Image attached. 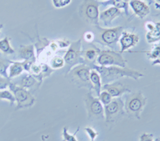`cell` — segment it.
<instances>
[{
	"mask_svg": "<svg viewBox=\"0 0 160 141\" xmlns=\"http://www.w3.org/2000/svg\"><path fill=\"white\" fill-rule=\"evenodd\" d=\"M154 26H155V23H152V22H148V23L146 24V28H147V29L148 30V31H149L153 29Z\"/></svg>",
	"mask_w": 160,
	"mask_h": 141,
	"instance_id": "obj_35",
	"label": "cell"
},
{
	"mask_svg": "<svg viewBox=\"0 0 160 141\" xmlns=\"http://www.w3.org/2000/svg\"><path fill=\"white\" fill-rule=\"evenodd\" d=\"M146 38L148 43H155L160 41V22L155 23L153 29L148 32Z\"/></svg>",
	"mask_w": 160,
	"mask_h": 141,
	"instance_id": "obj_19",
	"label": "cell"
},
{
	"mask_svg": "<svg viewBox=\"0 0 160 141\" xmlns=\"http://www.w3.org/2000/svg\"><path fill=\"white\" fill-rule=\"evenodd\" d=\"M99 5L100 2L97 0H83L80 6V16L88 23L98 26L100 14Z\"/></svg>",
	"mask_w": 160,
	"mask_h": 141,
	"instance_id": "obj_4",
	"label": "cell"
},
{
	"mask_svg": "<svg viewBox=\"0 0 160 141\" xmlns=\"http://www.w3.org/2000/svg\"><path fill=\"white\" fill-rule=\"evenodd\" d=\"M84 38H85L86 41L91 42V41H93L94 38H95V35H93L91 32H86L85 35H84Z\"/></svg>",
	"mask_w": 160,
	"mask_h": 141,
	"instance_id": "obj_34",
	"label": "cell"
},
{
	"mask_svg": "<svg viewBox=\"0 0 160 141\" xmlns=\"http://www.w3.org/2000/svg\"><path fill=\"white\" fill-rule=\"evenodd\" d=\"M122 11L118 8L113 7H110L109 9L106 10L99 14V20H101L103 22L104 26H108L111 23L113 20L117 17L122 15Z\"/></svg>",
	"mask_w": 160,
	"mask_h": 141,
	"instance_id": "obj_14",
	"label": "cell"
},
{
	"mask_svg": "<svg viewBox=\"0 0 160 141\" xmlns=\"http://www.w3.org/2000/svg\"><path fill=\"white\" fill-rule=\"evenodd\" d=\"M50 66H51V69H62V67L65 66V61H64L63 58L55 56L51 60V62H50Z\"/></svg>",
	"mask_w": 160,
	"mask_h": 141,
	"instance_id": "obj_24",
	"label": "cell"
},
{
	"mask_svg": "<svg viewBox=\"0 0 160 141\" xmlns=\"http://www.w3.org/2000/svg\"><path fill=\"white\" fill-rule=\"evenodd\" d=\"M11 84V81L9 78H6L0 76V90L7 89Z\"/></svg>",
	"mask_w": 160,
	"mask_h": 141,
	"instance_id": "obj_30",
	"label": "cell"
},
{
	"mask_svg": "<svg viewBox=\"0 0 160 141\" xmlns=\"http://www.w3.org/2000/svg\"><path fill=\"white\" fill-rule=\"evenodd\" d=\"M96 62L100 66L127 67V61L122 57V53L108 49L99 51Z\"/></svg>",
	"mask_w": 160,
	"mask_h": 141,
	"instance_id": "obj_6",
	"label": "cell"
},
{
	"mask_svg": "<svg viewBox=\"0 0 160 141\" xmlns=\"http://www.w3.org/2000/svg\"><path fill=\"white\" fill-rule=\"evenodd\" d=\"M98 99H99L100 101H101V103L104 105H107L109 103H111V101L113 100L112 96H111L109 92H107V91L105 90L101 91V92H100V94L98 95Z\"/></svg>",
	"mask_w": 160,
	"mask_h": 141,
	"instance_id": "obj_27",
	"label": "cell"
},
{
	"mask_svg": "<svg viewBox=\"0 0 160 141\" xmlns=\"http://www.w3.org/2000/svg\"><path fill=\"white\" fill-rule=\"evenodd\" d=\"M8 71H9V73H8L9 79L19 76L24 71L23 62H12L11 61V64L10 65L9 69H8Z\"/></svg>",
	"mask_w": 160,
	"mask_h": 141,
	"instance_id": "obj_18",
	"label": "cell"
},
{
	"mask_svg": "<svg viewBox=\"0 0 160 141\" xmlns=\"http://www.w3.org/2000/svg\"></svg>",
	"mask_w": 160,
	"mask_h": 141,
	"instance_id": "obj_41",
	"label": "cell"
},
{
	"mask_svg": "<svg viewBox=\"0 0 160 141\" xmlns=\"http://www.w3.org/2000/svg\"><path fill=\"white\" fill-rule=\"evenodd\" d=\"M10 90L12 92L17 102L16 109L19 110L21 109L29 108L32 106L35 102V98L28 89L22 87L17 85L16 84L11 82L9 85Z\"/></svg>",
	"mask_w": 160,
	"mask_h": 141,
	"instance_id": "obj_7",
	"label": "cell"
},
{
	"mask_svg": "<svg viewBox=\"0 0 160 141\" xmlns=\"http://www.w3.org/2000/svg\"><path fill=\"white\" fill-rule=\"evenodd\" d=\"M0 100H7L10 102L11 105H14L15 102V98L14 94L12 93L11 91L4 89L2 91H0Z\"/></svg>",
	"mask_w": 160,
	"mask_h": 141,
	"instance_id": "obj_25",
	"label": "cell"
},
{
	"mask_svg": "<svg viewBox=\"0 0 160 141\" xmlns=\"http://www.w3.org/2000/svg\"><path fill=\"white\" fill-rule=\"evenodd\" d=\"M84 130L87 132V133L88 134V136L91 138V141H94L95 139V138L98 136V132L95 130V129H91L90 127H86Z\"/></svg>",
	"mask_w": 160,
	"mask_h": 141,
	"instance_id": "obj_31",
	"label": "cell"
},
{
	"mask_svg": "<svg viewBox=\"0 0 160 141\" xmlns=\"http://www.w3.org/2000/svg\"><path fill=\"white\" fill-rule=\"evenodd\" d=\"M91 69H95L101 77L102 84H108L114 82L116 80L122 78H130L135 80H138L144 76L143 73L135 69H130L128 67L118 66H100V65H90Z\"/></svg>",
	"mask_w": 160,
	"mask_h": 141,
	"instance_id": "obj_1",
	"label": "cell"
},
{
	"mask_svg": "<svg viewBox=\"0 0 160 141\" xmlns=\"http://www.w3.org/2000/svg\"><path fill=\"white\" fill-rule=\"evenodd\" d=\"M90 80H91V82L93 85V89L96 92L97 96H98V95L102 91V81H101V77L95 69H91V73H90Z\"/></svg>",
	"mask_w": 160,
	"mask_h": 141,
	"instance_id": "obj_17",
	"label": "cell"
},
{
	"mask_svg": "<svg viewBox=\"0 0 160 141\" xmlns=\"http://www.w3.org/2000/svg\"><path fill=\"white\" fill-rule=\"evenodd\" d=\"M138 42H139V37L136 34L122 31L119 38V43L121 46L120 52L123 53L124 51L135 46Z\"/></svg>",
	"mask_w": 160,
	"mask_h": 141,
	"instance_id": "obj_11",
	"label": "cell"
},
{
	"mask_svg": "<svg viewBox=\"0 0 160 141\" xmlns=\"http://www.w3.org/2000/svg\"><path fill=\"white\" fill-rule=\"evenodd\" d=\"M78 132V129L75 132V134H70L68 131L67 128H63L62 130V141H78V139L75 137L77 132Z\"/></svg>",
	"mask_w": 160,
	"mask_h": 141,
	"instance_id": "obj_28",
	"label": "cell"
},
{
	"mask_svg": "<svg viewBox=\"0 0 160 141\" xmlns=\"http://www.w3.org/2000/svg\"><path fill=\"white\" fill-rule=\"evenodd\" d=\"M99 51L100 49H98V48H95V47L82 51V56L84 59L85 64L87 63V65L90 66V65H93V62L95 63Z\"/></svg>",
	"mask_w": 160,
	"mask_h": 141,
	"instance_id": "obj_16",
	"label": "cell"
},
{
	"mask_svg": "<svg viewBox=\"0 0 160 141\" xmlns=\"http://www.w3.org/2000/svg\"><path fill=\"white\" fill-rule=\"evenodd\" d=\"M104 5H113L118 9H124L127 15H128V2H123L121 0H109L108 2H104Z\"/></svg>",
	"mask_w": 160,
	"mask_h": 141,
	"instance_id": "obj_22",
	"label": "cell"
},
{
	"mask_svg": "<svg viewBox=\"0 0 160 141\" xmlns=\"http://www.w3.org/2000/svg\"><path fill=\"white\" fill-rule=\"evenodd\" d=\"M57 44H58V46L61 47V48H65V47H68V45H70V42L68 41V40H59L57 42Z\"/></svg>",
	"mask_w": 160,
	"mask_h": 141,
	"instance_id": "obj_33",
	"label": "cell"
},
{
	"mask_svg": "<svg viewBox=\"0 0 160 141\" xmlns=\"http://www.w3.org/2000/svg\"><path fill=\"white\" fill-rule=\"evenodd\" d=\"M2 27H3V25H2V24H0V31L2 29Z\"/></svg>",
	"mask_w": 160,
	"mask_h": 141,
	"instance_id": "obj_38",
	"label": "cell"
},
{
	"mask_svg": "<svg viewBox=\"0 0 160 141\" xmlns=\"http://www.w3.org/2000/svg\"><path fill=\"white\" fill-rule=\"evenodd\" d=\"M91 68L87 64H80L73 67L68 73V77L73 83L78 88H88L90 91L93 89V85L90 80Z\"/></svg>",
	"mask_w": 160,
	"mask_h": 141,
	"instance_id": "obj_3",
	"label": "cell"
},
{
	"mask_svg": "<svg viewBox=\"0 0 160 141\" xmlns=\"http://www.w3.org/2000/svg\"><path fill=\"white\" fill-rule=\"evenodd\" d=\"M85 105L88 110V119L102 120L105 118L104 108L98 97L93 96L91 91L86 94Z\"/></svg>",
	"mask_w": 160,
	"mask_h": 141,
	"instance_id": "obj_9",
	"label": "cell"
},
{
	"mask_svg": "<svg viewBox=\"0 0 160 141\" xmlns=\"http://www.w3.org/2000/svg\"><path fill=\"white\" fill-rule=\"evenodd\" d=\"M140 141H155L154 135L151 133H142L140 136Z\"/></svg>",
	"mask_w": 160,
	"mask_h": 141,
	"instance_id": "obj_32",
	"label": "cell"
},
{
	"mask_svg": "<svg viewBox=\"0 0 160 141\" xmlns=\"http://www.w3.org/2000/svg\"><path fill=\"white\" fill-rule=\"evenodd\" d=\"M82 41L81 39H78V41L70 45V48L66 52L65 55L63 57V59L65 61L66 71L67 73L70 72L73 67L80 64H85L84 59L82 56Z\"/></svg>",
	"mask_w": 160,
	"mask_h": 141,
	"instance_id": "obj_5",
	"label": "cell"
},
{
	"mask_svg": "<svg viewBox=\"0 0 160 141\" xmlns=\"http://www.w3.org/2000/svg\"><path fill=\"white\" fill-rule=\"evenodd\" d=\"M124 102L120 97H115L111 103L104 105V115L108 123H113L119 120L125 115Z\"/></svg>",
	"mask_w": 160,
	"mask_h": 141,
	"instance_id": "obj_8",
	"label": "cell"
},
{
	"mask_svg": "<svg viewBox=\"0 0 160 141\" xmlns=\"http://www.w3.org/2000/svg\"><path fill=\"white\" fill-rule=\"evenodd\" d=\"M102 1H104V0H102Z\"/></svg>",
	"mask_w": 160,
	"mask_h": 141,
	"instance_id": "obj_40",
	"label": "cell"
},
{
	"mask_svg": "<svg viewBox=\"0 0 160 141\" xmlns=\"http://www.w3.org/2000/svg\"><path fill=\"white\" fill-rule=\"evenodd\" d=\"M11 64V61L0 58V76L6 78H9L8 72Z\"/></svg>",
	"mask_w": 160,
	"mask_h": 141,
	"instance_id": "obj_23",
	"label": "cell"
},
{
	"mask_svg": "<svg viewBox=\"0 0 160 141\" xmlns=\"http://www.w3.org/2000/svg\"><path fill=\"white\" fill-rule=\"evenodd\" d=\"M18 58L23 61H30L35 62L36 58L35 54V48L33 45H21L18 49Z\"/></svg>",
	"mask_w": 160,
	"mask_h": 141,
	"instance_id": "obj_15",
	"label": "cell"
},
{
	"mask_svg": "<svg viewBox=\"0 0 160 141\" xmlns=\"http://www.w3.org/2000/svg\"><path fill=\"white\" fill-rule=\"evenodd\" d=\"M102 89L109 92L113 98L119 97L126 92H131V91L128 89V87L120 82L105 84V85H103V86H102Z\"/></svg>",
	"mask_w": 160,
	"mask_h": 141,
	"instance_id": "obj_12",
	"label": "cell"
},
{
	"mask_svg": "<svg viewBox=\"0 0 160 141\" xmlns=\"http://www.w3.org/2000/svg\"><path fill=\"white\" fill-rule=\"evenodd\" d=\"M0 51L4 54H15V49L11 47V43H10V38L5 37L3 39L0 40Z\"/></svg>",
	"mask_w": 160,
	"mask_h": 141,
	"instance_id": "obj_21",
	"label": "cell"
},
{
	"mask_svg": "<svg viewBox=\"0 0 160 141\" xmlns=\"http://www.w3.org/2000/svg\"><path fill=\"white\" fill-rule=\"evenodd\" d=\"M135 15L140 18H143L150 14V7L142 0H131L129 2Z\"/></svg>",
	"mask_w": 160,
	"mask_h": 141,
	"instance_id": "obj_13",
	"label": "cell"
},
{
	"mask_svg": "<svg viewBox=\"0 0 160 141\" xmlns=\"http://www.w3.org/2000/svg\"><path fill=\"white\" fill-rule=\"evenodd\" d=\"M151 65H160V57H159V58H157L156 60H155V61H153L152 63H151Z\"/></svg>",
	"mask_w": 160,
	"mask_h": 141,
	"instance_id": "obj_36",
	"label": "cell"
},
{
	"mask_svg": "<svg viewBox=\"0 0 160 141\" xmlns=\"http://www.w3.org/2000/svg\"><path fill=\"white\" fill-rule=\"evenodd\" d=\"M71 2V0H52V3L55 8H63Z\"/></svg>",
	"mask_w": 160,
	"mask_h": 141,
	"instance_id": "obj_29",
	"label": "cell"
},
{
	"mask_svg": "<svg viewBox=\"0 0 160 141\" xmlns=\"http://www.w3.org/2000/svg\"><path fill=\"white\" fill-rule=\"evenodd\" d=\"M155 3H157V4H159L160 5V0H155Z\"/></svg>",
	"mask_w": 160,
	"mask_h": 141,
	"instance_id": "obj_37",
	"label": "cell"
},
{
	"mask_svg": "<svg viewBox=\"0 0 160 141\" xmlns=\"http://www.w3.org/2000/svg\"><path fill=\"white\" fill-rule=\"evenodd\" d=\"M37 83H38V81H37V79L35 77L31 74H27L24 75L22 78L21 82H20L19 86L22 87V88H24V89H28H28H31L32 87L35 86Z\"/></svg>",
	"mask_w": 160,
	"mask_h": 141,
	"instance_id": "obj_20",
	"label": "cell"
},
{
	"mask_svg": "<svg viewBox=\"0 0 160 141\" xmlns=\"http://www.w3.org/2000/svg\"><path fill=\"white\" fill-rule=\"evenodd\" d=\"M96 26L98 29L97 38L98 42L108 46H113V45H115L116 42L119 41L120 37L123 31V26H117L107 29L99 27L98 25Z\"/></svg>",
	"mask_w": 160,
	"mask_h": 141,
	"instance_id": "obj_10",
	"label": "cell"
},
{
	"mask_svg": "<svg viewBox=\"0 0 160 141\" xmlns=\"http://www.w3.org/2000/svg\"><path fill=\"white\" fill-rule=\"evenodd\" d=\"M146 54L148 55V58L151 60L155 61L157 58L160 57V43L156 44L154 45L151 51H148L146 52Z\"/></svg>",
	"mask_w": 160,
	"mask_h": 141,
	"instance_id": "obj_26",
	"label": "cell"
},
{
	"mask_svg": "<svg viewBox=\"0 0 160 141\" xmlns=\"http://www.w3.org/2000/svg\"><path fill=\"white\" fill-rule=\"evenodd\" d=\"M155 141H160V138H156V139H155Z\"/></svg>",
	"mask_w": 160,
	"mask_h": 141,
	"instance_id": "obj_39",
	"label": "cell"
},
{
	"mask_svg": "<svg viewBox=\"0 0 160 141\" xmlns=\"http://www.w3.org/2000/svg\"><path fill=\"white\" fill-rule=\"evenodd\" d=\"M148 101V99L144 96L142 92H131V94L126 96V101L124 102V109L126 113L130 117H135L140 119L141 113L143 111L144 107Z\"/></svg>",
	"mask_w": 160,
	"mask_h": 141,
	"instance_id": "obj_2",
	"label": "cell"
}]
</instances>
